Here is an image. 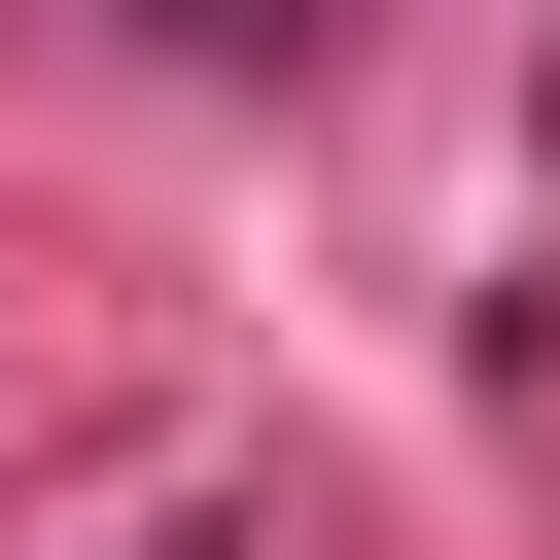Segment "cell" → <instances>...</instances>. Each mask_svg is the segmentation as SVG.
I'll list each match as a JSON object with an SVG mask.
<instances>
[{
    "instance_id": "6da1fadb",
    "label": "cell",
    "mask_w": 560,
    "mask_h": 560,
    "mask_svg": "<svg viewBox=\"0 0 560 560\" xmlns=\"http://www.w3.org/2000/svg\"><path fill=\"white\" fill-rule=\"evenodd\" d=\"M140 35H210V70H315V35H350V0H140Z\"/></svg>"
}]
</instances>
